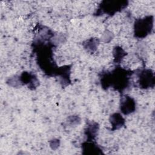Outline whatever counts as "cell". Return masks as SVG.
Returning a JSON list of instances; mask_svg holds the SVG:
<instances>
[{"label":"cell","instance_id":"cell-1","mask_svg":"<svg viewBox=\"0 0 155 155\" xmlns=\"http://www.w3.org/2000/svg\"><path fill=\"white\" fill-rule=\"evenodd\" d=\"M135 33L139 37L146 36L150 32L153 26V19L144 18L135 24Z\"/></svg>","mask_w":155,"mask_h":155}]
</instances>
